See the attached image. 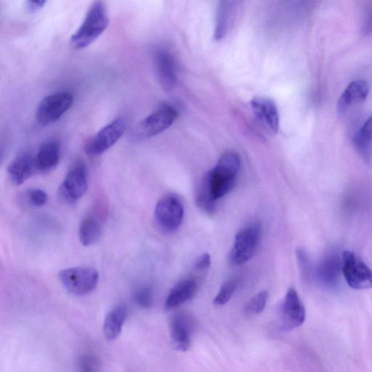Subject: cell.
<instances>
[{"label": "cell", "instance_id": "83f0119b", "mask_svg": "<svg viewBox=\"0 0 372 372\" xmlns=\"http://www.w3.org/2000/svg\"><path fill=\"white\" fill-rule=\"evenodd\" d=\"M297 258L303 277L308 279L310 275V264L307 252L301 248L297 249Z\"/></svg>", "mask_w": 372, "mask_h": 372}, {"label": "cell", "instance_id": "30bf717a", "mask_svg": "<svg viewBox=\"0 0 372 372\" xmlns=\"http://www.w3.org/2000/svg\"><path fill=\"white\" fill-rule=\"evenodd\" d=\"M155 215L157 224L163 231L173 232L183 222L184 208L182 202L176 196H165L158 201Z\"/></svg>", "mask_w": 372, "mask_h": 372}, {"label": "cell", "instance_id": "277c9868", "mask_svg": "<svg viewBox=\"0 0 372 372\" xmlns=\"http://www.w3.org/2000/svg\"><path fill=\"white\" fill-rule=\"evenodd\" d=\"M261 228L253 223L242 228L235 236L230 252V261L235 265H241L255 256L259 246Z\"/></svg>", "mask_w": 372, "mask_h": 372}, {"label": "cell", "instance_id": "7a4b0ae2", "mask_svg": "<svg viewBox=\"0 0 372 372\" xmlns=\"http://www.w3.org/2000/svg\"><path fill=\"white\" fill-rule=\"evenodd\" d=\"M109 23V15L104 3L95 2L81 26L72 36L70 40L72 46L76 49L86 48L102 35Z\"/></svg>", "mask_w": 372, "mask_h": 372}, {"label": "cell", "instance_id": "4dcf8cb0", "mask_svg": "<svg viewBox=\"0 0 372 372\" xmlns=\"http://www.w3.org/2000/svg\"><path fill=\"white\" fill-rule=\"evenodd\" d=\"M47 2V0H28L29 6L32 10H38L43 7Z\"/></svg>", "mask_w": 372, "mask_h": 372}, {"label": "cell", "instance_id": "ffe728a7", "mask_svg": "<svg viewBox=\"0 0 372 372\" xmlns=\"http://www.w3.org/2000/svg\"><path fill=\"white\" fill-rule=\"evenodd\" d=\"M341 270H342V260L335 255H331L319 265L317 277L321 284L330 287L336 283Z\"/></svg>", "mask_w": 372, "mask_h": 372}, {"label": "cell", "instance_id": "8992f818", "mask_svg": "<svg viewBox=\"0 0 372 372\" xmlns=\"http://www.w3.org/2000/svg\"><path fill=\"white\" fill-rule=\"evenodd\" d=\"M74 104V96L69 92H61L43 98L37 110V121L40 125L53 124L61 119Z\"/></svg>", "mask_w": 372, "mask_h": 372}, {"label": "cell", "instance_id": "52a82bcc", "mask_svg": "<svg viewBox=\"0 0 372 372\" xmlns=\"http://www.w3.org/2000/svg\"><path fill=\"white\" fill-rule=\"evenodd\" d=\"M342 272L351 288H372V270L350 251H346L343 254Z\"/></svg>", "mask_w": 372, "mask_h": 372}, {"label": "cell", "instance_id": "f546056e", "mask_svg": "<svg viewBox=\"0 0 372 372\" xmlns=\"http://www.w3.org/2000/svg\"><path fill=\"white\" fill-rule=\"evenodd\" d=\"M79 366L84 371H95L98 366L97 361L91 357H84L79 361Z\"/></svg>", "mask_w": 372, "mask_h": 372}, {"label": "cell", "instance_id": "4316f807", "mask_svg": "<svg viewBox=\"0 0 372 372\" xmlns=\"http://www.w3.org/2000/svg\"><path fill=\"white\" fill-rule=\"evenodd\" d=\"M134 300L140 307L149 309L153 303V293L149 287H145L135 293Z\"/></svg>", "mask_w": 372, "mask_h": 372}, {"label": "cell", "instance_id": "3957f363", "mask_svg": "<svg viewBox=\"0 0 372 372\" xmlns=\"http://www.w3.org/2000/svg\"><path fill=\"white\" fill-rule=\"evenodd\" d=\"M59 277L64 288L77 296L86 295L94 291L99 281L97 270L86 266L64 269Z\"/></svg>", "mask_w": 372, "mask_h": 372}, {"label": "cell", "instance_id": "ac0fdd59", "mask_svg": "<svg viewBox=\"0 0 372 372\" xmlns=\"http://www.w3.org/2000/svg\"><path fill=\"white\" fill-rule=\"evenodd\" d=\"M369 93V86L366 81L357 79L352 82L338 100V111L344 113L350 107L363 102Z\"/></svg>", "mask_w": 372, "mask_h": 372}, {"label": "cell", "instance_id": "7c38bea8", "mask_svg": "<svg viewBox=\"0 0 372 372\" xmlns=\"http://www.w3.org/2000/svg\"><path fill=\"white\" fill-rule=\"evenodd\" d=\"M194 330V319L187 313H180L173 317L170 324V337L175 350L185 352L190 348Z\"/></svg>", "mask_w": 372, "mask_h": 372}, {"label": "cell", "instance_id": "ba28073f", "mask_svg": "<svg viewBox=\"0 0 372 372\" xmlns=\"http://www.w3.org/2000/svg\"><path fill=\"white\" fill-rule=\"evenodd\" d=\"M127 128V124L123 119H116L98 132L91 139L84 151L92 157L102 155L111 148L123 137Z\"/></svg>", "mask_w": 372, "mask_h": 372}, {"label": "cell", "instance_id": "2e32d148", "mask_svg": "<svg viewBox=\"0 0 372 372\" xmlns=\"http://www.w3.org/2000/svg\"><path fill=\"white\" fill-rule=\"evenodd\" d=\"M61 156V146L56 139L47 140L42 144L35 157L36 171L48 173L58 166Z\"/></svg>", "mask_w": 372, "mask_h": 372}, {"label": "cell", "instance_id": "7402d4cb", "mask_svg": "<svg viewBox=\"0 0 372 372\" xmlns=\"http://www.w3.org/2000/svg\"><path fill=\"white\" fill-rule=\"evenodd\" d=\"M230 11V0H221L217 10L214 33V38L217 41L222 40L226 36L228 27Z\"/></svg>", "mask_w": 372, "mask_h": 372}, {"label": "cell", "instance_id": "cb8c5ba5", "mask_svg": "<svg viewBox=\"0 0 372 372\" xmlns=\"http://www.w3.org/2000/svg\"><path fill=\"white\" fill-rule=\"evenodd\" d=\"M236 286H238V282L234 279H229L226 281L219 289V293L214 299V304L218 307H222L226 305L227 302L233 297Z\"/></svg>", "mask_w": 372, "mask_h": 372}, {"label": "cell", "instance_id": "603a6c76", "mask_svg": "<svg viewBox=\"0 0 372 372\" xmlns=\"http://www.w3.org/2000/svg\"><path fill=\"white\" fill-rule=\"evenodd\" d=\"M354 143L358 150L365 156L372 150V116L364 124L355 137Z\"/></svg>", "mask_w": 372, "mask_h": 372}, {"label": "cell", "instance_id": "9c48e42d", "mask_svg": "<svg viewBox=\"0 0 372 372\" xmlns=\"http://www.w3.org/2000/svg\"><path fill=\"white\" fill-rule=\"evenodd\" d=\"M178 116L177 110L171 105L161 106L150 114L138 125L134 130L135 137L147 139L155 137L171 127Z\"/></svg>", "mask_w": 372, "mask_h": 372}, {"label": "cell", "instance_id": "e0dca14e", "mask_svg": "<svg viewBox=\"0 0 372 372\" xmlns=\"http://www.w3.org/2000/svg\"><path fill=\"white\" fill-rule=\"evenodd\" d=\"M157 73L162 88L171 91L176 83V62L173 57L164 49H159L155 55Z\"/></svg>", "mask_w": 372, "mask_h": 372}, {"label": "cell", "instance_id": "9a60e30c", "mask_svg": "<svg viewBox=\"0 0 372 372\" xmlns=\"http://www.w3.org/2000/svg\"><path fill=\"white\" fill-rule=\"evenodd\" d=\"M199 289V284L194 279H185L175 285L169 293L164 302L166 311L174 310L191 300Z\"/></svg>", "mask_w": 372, "mask_h": 372}, {"label": "cell", "instance_id": "4fadbf2b", "mask_svg": "<svg viewBox=\"0 0 372 372\" xmlns=\"http://www.w3.org/2000/svg\"><path fill=\"white\" fill-rule=\"evenodd\" d=\"M251 108L257 119L270 132L277 133L279 128V116L274 100L257 97L251 101Z\"/></svg>", "mask_w": 372, "mask_h": 372}, {"label": "cell", "instance_id": "8fae6325", "mask_svg": "<svg viewBox=\"0 0 372 372\" xmlns=\"http://www.w3.org/2000/svg\"><path fill=\"white\" fill-rule=\"evenodd\" d=\"M281 328L291 331L300 327L306 320V309L294 288L287 291L280 307Z\"/></svg>", "mask_w": 372, "mask_h": 372}, {"label": "cell", "instance_id": "6da1fadb", "mask_svg": "<svg viewBox=\"0 0 372 372\" xmlns=\"http://www.w3.org/2000/svg\"><path fill=\"white\" fill-rule=\"evenodd\" d=\"M240 165L239 155L229 151L218 160L215 168L205 177L204 179L215 201L233 189Z\"/></svg>", "mask_w": 372, "mask_h": 372}, {"label": "cell", "instance_id": "484cf974", "mask_svg": "<svg viewBox=\"0 0 372 372\" xmlns=\"http://www.w3.org/2000/svg\"><path fill=\"white\" fill-rule=\"evenodd\" d=\"M26 198L29 204L36 208H42L48 200L47 194L42 189H31L26 192Z\"/></svg>", "mask_w": 372, "mask_h": 372}, {"label": "cell", "instance_id": "5b68a950", "mask_svg": "<svg viewBox=\"0 0 372 372\" xmlns=\"http://www.w3.org/2000/svg\"><path fill=\"white\" fill-rule=\"evenodd\" d=\"M88 189L86 165L77 162L68 172L59 188L60 199L67 204H74L86 194Z\"/></svg>", "mask_w": 372, "mask_h": 372}, {"label": "cell", "instance_id": "d4e9b609", "mask_svg": "<svg viewBox=\"0 0 372 372\" xmlns=\"http://www.w3.org/2000/svg\"><path fill=\"white\" fill-rule=\"evenodd\" d=\"M268 295V293L264 290L252 297L247 304L246 312L249 314L261 313L265 309Z\"/></svg>", "mask_w": 372, "mask_h": 372}, {"label": "cell", "instance_id": "5bb4252c", "mask_svg": "<svg viewBox=\"0 0 372 372\" xmlns=\"http://www.w3.org/2000/svg\"><path fill=\"white\" fill-rule=\"evenodd\" d=\"M36 171L35 157L29 151H23L8 165V176L13 185L19 186L30 178Z\"/></svg>", "mask_w": 372, "mask_h": 372}, {"label": "cell", "instance_id": "d6986e66", "mask_svg": "<svg viewBox=\"0 0 372 372\" xmlns=\"http://www.w3.org/2000/svg\"><path fill=\"white\" fill-rule=\"evenodd\" d=\"M127 316V309L123 306L117 307L107 313L103 330L107 341H113L119 337Z\"/></svg>", "mask_w": 372, "mask_h": 372}, {"label": "cell", "instance_id": "f1b7e54d", "mask_svg": "<svg viewBox=\"0 0 372 372\" xmlns=\"http://www.w3.org/2000/svg\"><path fill=\"white\" fill-rule=\"evenodd\" d=\"M211 265V256L210 254L205 253L200 256L195 261L194 268L196 272H205Z\"/></svg>", "mask_w": 372, "mask_h": 372}, {"label": "cell", "instance_id": "44dd1931", "mask_svg": "<svg viewBox=\"0 0 372 372\" xmlns=\"http://www.w3.org/2000/svg\"><path fill=\"white\" fill-rule=\"evenodd\" d=\"M102 224L95 216H88L82 219L79 226V238L83 246L95 245L102 234Z\"/></svg>", "mask_w": 372, "mask_h": 372}]
</instances>
